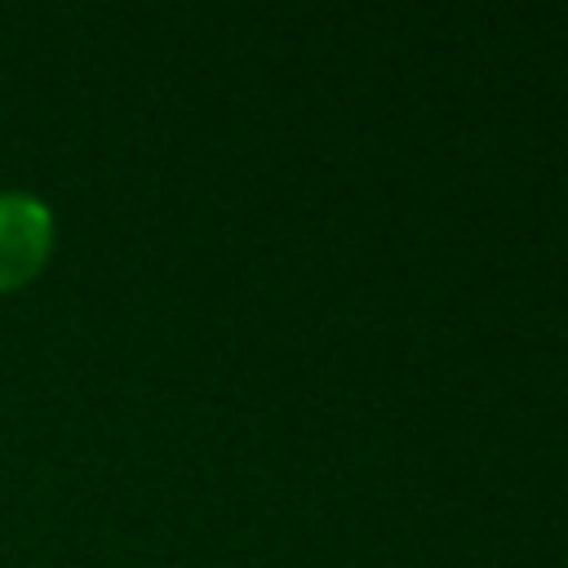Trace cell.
I'll return each mask as SVG.
<instances>
[{"mask_svg":"<svg viewBox=\"0 0 568 568\" xmlns=\"http://www.w3.org/2000/svg\"><path fill=\"white\" fill-rule=\"evenodd\" d=\"M49 213L31 195H0V288L27 280L49 248Z\"/></svg>","mask_w":568,"mask_h":568,"instance_id":"1","label":"cell"}]
</instances>
